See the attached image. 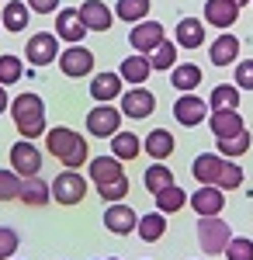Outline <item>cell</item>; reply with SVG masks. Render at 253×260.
<instances>
[{"mask_svg": "<svg viewBox=\"0 0 253 260\" xmlns=\"http://www.w3.org/2000/svg\"><path fill=\"white\" fill-rule=\"evenodd\" d=\"M146 59H149V70H160V73H163V70H174L177 66V45L163 39L153 49V56H146Z\"/></svg>", "mask_w": 253, "mask_h": 260, "instance_id": "cell-33", "label": "cell"}, {"mask_svg": "<svg viewBox=\"0 0 253 260\" xmlns=\"http://www.w3.org/2000/svg\"><path fill=\"white\" fill-rule=\"evenodd\" d=\"M208 121H212L215 139H226V136H236V132L246 128L239 111H208Z\"/></svg>", "mask_w": 253, "mask_h": 260, "instance_id": "cell-19", "label": "cell"}, {"mask_svg": "<svg viewBox=\"0 0 253 260\" xmlns=\"http://www.w3.org/2000/svg\"><path fill=\"white\" fill-rule=\"evenodd\" d=\"M56 59H59V70H62L66 77H73V80L94 73V52L83 49V45H70L66 52H59Z\"/></svg>", "mask_w": 253, "mask_h": 260, "instance_id": "cell-7", "label": "cell"}, {"mask_svg": "<svg viewBox=\"0 0 253 260\" xmlns=\"http://www.w3.org/2000/svg\"><path fill=\"white\" fill-rule=\"evenodd\" d=\"M28 18H31L28 4H21V0H11V4L4 7L0 28H4V31H24V28H28Z\"/></svg>", "mask_w": 253, "mask_h": 260, "instance_id": "cell-30", "label": "cell"}, {"mask_svg": "<svg viewBox=\"0 0 253 260\" xmlns=\"http://www.w3.org/2000/svg\"><path fill=\"white\" fill-rule=\"evenodd\" d=\"M236 87L239 90H253V59L236 62Z\"/></svg>", "mask_w": 253, "mask_h": 260, "instance_id": "cell-42", "label": "cell"}, {"mask_svg": "<svg viewBox=\"0 0 253 260\" xmlns=\"http://www.w3.org/2000/svg\"><path fill=\"white\" fill-rule=\"evenodd\" d=\"M18 246H21L18 233H14L11 225H0V260H11L18 253Z\"/></svg>", "mask_w": 253, "mask_h": 260, "instance_id": "cell-41", "label": "cell"}, {"mask_svg": "<svg viewBox=\"0 0 253 260\" xmlns=\"http://www.w3.org/2000/svg\"><path fill=\"white\" fill-rule=\"evenodd\" d=\"M28 4V11H39V14H52L59 7V0H24Z\"/></svg>", "mask_w": 253, "mask_h": 260, "instance_id": "cell-43", "label": "cell"}, {"mask_svg": "<svg viewBox=\"0 0 253 260\" xmlns=\"http://www.w3.org/2000/svg\"><path fill=\"white\" fill-rule=\"evenodd\" d=\"M7 108H11V115H14V125H18L21 139H39V136H45V101H42L39 94L24 90V94H18Z\"/></svg>", "mask_w": 253, "mask_h": 260, "instance_id": "cell-1", "label": "cell"}, {"mask_svg": "<svg viewBox=\"0 0 253 260\" xmlns=\"http://www.w3.org/2000/svg\"><path fill=\"white\" fill-rule=\"evenodd\" d=\"M142 149H146L156 163H163L170 153H174V136H170L167 128H153V132L146 136V146H142Z\"/></svg>", "mask_w": 253, "mask_h": 260, "instance_id": "cell-28", "label": "cell"}, {"mask_svg": "<svg viewBox=\"0 0 253 260\" xmlns=\"http://www.w3.org/2000/svg\"><path fill=\"white\" fill-rule=\"evenodd\" d=\"M24 205H31V208H42V205H49L52 194H49V184L42 177H24L21 180V194H18Z\"/></svg>", "mask_w": 253, "mask_h": 260, "instance_id": "cell-23", "label": "cell"}, {"mask_svg": "<svg viewBox=\"0 0 253 260\" xmlns=\"http://www.w3.org/2000/svg\"><path fill=\"white\" fill-rule=\"evenodd\" d=\"M129 42L136 52H153L163 42V24L160 21H136V28L129 31Z\"/></svg>", "mask_w": 253, "mask_h": 260, "instance_id": "cell-13", "label": "cell"}, {"mask_svg": "<svg viewBox=\"0 0 253 260\" xmlns=\"http://www.w3.org/2000/svg\"><path fill=\"white\" fill-rule=\"evenodd\" d=\"M90 98L98 104H111L115 98H121V77L118 73H98L90 83Z\"/></svg>", "mask_w": 253, "mask_h": 260, "instance_id": "cell-17", "label": "cell"}, {"mask_svg": "<svg viewBox=\"0 0 253 260\" xmlns=\"http://www.w3.org/2000/svg\"><path fill=\"white\" fill-rule=\"evenodd\" d=\"M229 240H233V229H229V222H222L218 215H208V219L198 222V246H201L205 253L218 257Z\"/></svg>", "mask_w": 253, "mask_h": 260, "instance_id": "cell-3", "label": "cell"}, {"mask_svg": "<svg viewBox=\"0 0 253 260\" xmlns=\"http://www.w3.org/2000/svg\"><path fill=\"white\" fill-rule=\"evenodd\" d=\"M21 194V177L14 170H0V201H14Z\"/></svg>", "mask_w": 253, "mask_h": 260, "instance_id": "cell-39", "label": "cell"}, {"mask_svg": "<svg viewBox=\"0 0 253 260\" xmlns=\"http://www.w3.org/2000/svg\"><path fill=\"white\" fill-rule=\"evenodd\" d=\"M146 187H149V191H163V187H167V184H174V170H170V167H163V163H153V167H149V170H146Z\"/></svg>", "mask_w": 253, "mask_h": 260, "instance_id": "cell-36", "label": "cell"}, {"mask_svg": "<svg viewBox=\"0 0 253 260\" xmlns=\"http://www.w3.org/2000/svg\"><path fill=\"white\" fill-rule=\"evenodd\" d=\"M125 177V170H121V160H115V156H94L90 160V180L94 184H111V180Z\"/></svg>", "mask_w": 253, "mask_h": 260, "instance_id": "cell-20", "label": "cell"}, {"mask_svg": "<svg viewBox=\"0 0 253 260\" xmlns=\"http://www.w3.org/2000/svg\"><path fill=\"white\" fill-rule=\"evenodd\" d=\"M208 108L212 111H239V87L233 83H218L208 98Z\"/></svg>", "mask_w": 253, "mask_h": 260, "instance_id": "cell-31", "label": "cell"}, {"mask_svg": "<svg viewBox=\"0 0 253 260\" xmlns=\"http://www.w3.org/2000/svg\"><path fill=\"white\" fill-rule=\"evenodd\" d=\"M156 212H163V215H174V212H180L184 205H187V191H180L177 184H167L163 191H156Z\"/></svg>", "mask_w": 253, "mask_h": 260, "instance_id": "cell-27", "label": "cell"}, {"mask_svg": "<svg viewBox=\"0 0 253 260\" xmlns=\"http://www.w3.org/2000/svg\"><path fill=\"white\" fill-rule=\"evenodd\" d=\"M170 83H174L180 94H191L198 83H201V66H195V62H177L174 70H170Z\"/></svg>", "mask_w": 253, "mask_h": 260, "instance_id": "cell-24", "label": "cell"}, {"mask_svg": "<svg viewBox=\"0 0 253 260\" xmlns=\"http://www.w3.org/2000/svg\"><path fill=\"white\" fill-rule=\"evenodd\" d=\"M59 56V39L52 31H39L28 39V49H24V59L31 66H49V62Z\"/></svg>", "mask_w": 253, "mask_h": 260, "instance_id": "cell-8", "label": "cell"}, {"mask_svg": "<svg viewBox=\"0 0 253 260\" xmlns=\"http://www.w3.org/2000/svg\"><path fill=\"white\" fill-rule=\"evenodd\" d=\"M250 4H253V0H250Z\"/></svg>", "mask_w": 253, "mask_h": 260, "instance_id": "cell-47", "label": "cell"}, {"mask_svg": "<svg viewBox=\"0 0 253 260\" xmlns=\"http://www.w3.org/2000/svg\"><path fill=\"white\" fill-rule=\"evenodd\" d=\"M191 208H195L201 219H208V215H222V208H226V194H222L215 184H201L195 194H191Z\"/></svg>", "mask_w": 253, "mask_h": 260, "instance_id": "cell-10", "label": "cell"}, {"mask_svg": "<svg viewBox=\"0 0 253 260\" xmlns=\"http://www.w3.org/2000/svg\"><path fill=\"white\" fill-rule=\"evenodd\" d=\"M77 11H80V21H83V28H87V31H108V28H111V21H115V14H111L101 0H83Z\"/></svg>", "mask_w": 253, "mask_h": 260, "instance_id": "cell-14", "label": "cell"}, {"mask_svg": "<svg viewBox=\"0 0 253 260\" xmlns=\"http://www.w3.org/2000/svg\"><path fill=\"white\" fill-rule=\"evenodd\" d=\"M239 184H243V167L236 160H222V170H218L215 187H218V191H236Z\"/></svg>", "mask_w": 253, "mask_h": 260, "instance_id": "cell-35", "label": "cell"}, {"mask_svg": "<svg viewBox=\"0 0 253 260\" xmlns=\"http://www.w3.org/2000/svg\"><path fill=\"white\" fill-rule=\"evenodd\" d=\"M11 260H14V257H11Z\"/></svg>", "mask_w": 253, "mask_h": 260, "instance_id": "cell-48", "label": "cell"}, {"mask_svg": "<svg viewBox=\"0 0 253 260\" xmlns=\"http://www.w3.org/2000/svg\"><path fill=\"white\" fill-rule=\"evenodd\" d=\"M108 260H118V257H108Z\"/></svg>", "mask_w": 253, "mask_h": 260, "instance_id": "cell-46", "label": "cell"}, {"mask_svg": "<svg viewBox=\"0 0 253 260\" xmlns=\"http://www.w3.org/2000/svg\"><path fill=\"white\" fill-rule=\"evenodd\" d=\"M149 0H118L115 14L121 21H129V24H136V21H146V14H149Z\"/></svg>", "mask_w": 253, "mask_h": 260, "instance_id": "cell-34", "label": "cell"}, {"mask_svg": "<svg viewBox=\"0 0 253 260\" xmlns=\"http://www.w3.org/2000/svg\"><path fill=\"white\" fill-rule=\"evenodd\" d=\"M153 108H156V98L146 90V87H132L129 94H121V115L125 118H149L153 115Z\"/></svg>", "mask_w": 253, "mask_h": 260, "instance_id": "cell-9", "label": "cell"}, {"mask_svg": "<svg viewBox=\"0 0 253 260\" xmlns=\"http://www.w3.org/2000/svg\"><path fill=\"white\" fill-rule=\"evenodd\" d=\"M21 73H24V62H21V56H0V87L18 83Z\"/></svg>", "mask_w": 253, "mask_h": 260, "instance_id": "cell-37", "label": "cell"}, {"mask_svg": "<svg viewBox=\"0 0 253 260\" xmlns=\"http://www.w3.org/2000/svg\"><path fill=\"white\" fill-rule=\"evenodd\" d=\"M233 4H236V7H243V4H250V0H233Z\"/></svg>", "mask_w": 253, "mask_h": 260, "instance_id": "cell-45", "label": "cell"}, {"mask_svg": "<svg viewBox=\"0 0 253 260\" xmlns=\"http://www.w3.org/2000/svg\"><path fill=\"white\" fill-rule=\"evenodd\" d=\"M139 153H142V142H139V136L136 132H121V128H118L115 136H111V156H115V160H136Z\"/></svg>", "mask_w": 253, "mask_h": 260, "instance_id": "cell-22", "label": "cell"}, {"mask_svg": "<svg viewBox=\"0 0 253 260\" xmlns=\"http://www.w3.org/2000/svg\"><path fill=\"white\" fill-rule=\"evenodd\" d=\"M45 149L62 160L66 170H77L87 163V139H80V132L66 128V125H56L52 132H45Z\"/></svg>", "mask_w": 253, "mask_h": 260, "instance_id": "cell-2", "label": "cell"}, {"mask_svg": "<svg viewBox=\"0 0 253 260\" xmlns=\"http://www.w3.org/2000/svg\"><path fill=\"white\" fill-rule=\"evenodd\" d=\"M174 118L180 125H187V128H195V125H201V121L208 118V104L201 98H195V94H180L174 104Z\"/></svg>", "mask_w": 253, "mask_h": 260, "instance_id": "cell-11", "label": "cell"}, {"mask_svg": "<svg viewBox=\"0 0 253 260\" xmlns=\"http://www.w3.org/2000/svg\"><path fill=\"white\" fill-rule=\"evenodd\" d=\"M136 222H139V215L129 208V205H121V201H111L108 212H104V225H108V233H115V236L136 233Z\"/></svg>", "mask_w": 253, "mask_h": 260, "instance_id": "cell-12", "label": "cell"}, {"mask_svg": "<svg viewBox=\"0 0 253 260\" xmlns=\"http://www.w3.org/2000/svg\"><path fill=\"white\" fill-rule=\"evenodd\" d=\"M149 59L146 56H129V59L121 62V70H118V77H121V83H132V87H142V83L149 80Z\"/></svg>", "mask_w": 253, "mask_h": 260, "instance_id": "cell-21", "label": "cell"}, {"mask_svg": "<svg viewBox=\"0 0 253 260\" xmlns=\"http://www.w3.org/2000/svg\"><path fill=\"white\" fill-rule=\"evenodd\" d=\"M222 160L226 156H218V153H201L191 167V174H195L198 184H215L218 180V170H222Z\"/></svg>", "mask_w": 253, "mask_h": 260, "instance_id": "cell-25", "label": "cell"}, {"mask_svg": "<svg viewBox=\"0 0 253 260\" xmlns=\"http://www.w3.org/2000/svg\"><path fill=\"white\" fill-rule=\"evenodd\" d=\"M98 194L104 198V205H111V201H121L125 194H129V177H118V180H111V184H101Z\"/></svg>", "mask_w": 253, "mask_h": 260, "instance_id": "cell-40", "label": "cell"}, {"mask_svg": "<svg viewBox=\"0 0 253 260\" xmlns=\"http://www.w3.org/2000/svg\"><path fill=\"white\" fill-rule=\"evenodd\" d=\"M174 45H184V49H198V45H205V24L198 18H184L177 24V42Z\"/></svg>", "mask_w": 253, "mask_h": 260, "instance_id": "cell-29", "label": "cell"}, {"mask_svg": "<svg viewBox=\"0 0 253 260\" xmlns=\"http://www.w3.org/2000/svg\"><path fill=\"white\" fill-rule=\"evenodd\" d=\"M226 260H253V240L246 236H233V240L226 243Z\"/></svg>", "mask_w": 253, "mask_h": 260, "instance_id": "cell-38", "label": "cell"}, {"mask_svg": "<svg viewBox=\"0 0 253 260\" xmlns=\"http://www.w3.org/2000/svg\"><path fill=\"white\" fill-rule=\"evenodd\" d=\"M136 233L142 243H156L163 240V233H167V215L163 212H149V215H142V219L136 222Z\"/></svg>", "mask_w": 253, "mask_h": 260, "instance_id": "cell-26", "label": "cell"}, {"mask_svg": "<svg viewBox=\"0 0 253 260\" xmlns=\"http://www.w3.org/2000/svg\"><path fill=\"white\" fill-rule=\"evenodd\" d=\"M236 56H239V39L236 35H218V39L212 42V49H208V59L215 62V66H233Z\"/></svg>", "mask_w": 253, "mask_h": 260, "instance_id": "cell-18", "label": "cell"}, {"mask_svg": "<svg viewBox=\"0 0 253 260\" xmlns=\"http://www.w3.org/2000/svg\"><path fill=\"white\" fill-rule=\"evenodd\" d=\"M118 128H121V111L111 104H98L94 111H87V132L98 136V139H111Z\"/></svg>", "mask_w": 253, "mask_h": 260, "instance_id": "cell-6", "label": "cell"}, {"mask_svg": "<svg viewBox=\"0 0 253 260\" xmlns=\"http://www.w3.org/2000/svg\"><path fill=\"white\" fill-rule=\"evenodd\" d=\"M218 142V153L226 156V160H236V156H243L246 149H250V132L243 128V132H236V136H226V139H215Z\"/></svg>", "mask_w": 253, "mask_h": 260, "instance_id": "cell-32", "label": "cell"}, {"mask_svg": "<svg viewBox=\"0 0 253 260\" xmlns=\"http://www.w3.org/2000/svg\"><path fill=\"white\" fill-rule=\"evenodd\" d=\"M11 170H14L21 180H24V177H39L42 153H39V146H35L31 139H21V142L11 146Z\"/></svg>", "mask_w": 253, "mask_h": 260, "instance_id": "cell-5", "label": "cell"}, {"mask_svg": "<svg viewBox=\"0 0 253 260\" xmlns=\"http://www.w3.org/2000/svg\"><path fill=\"white\" fill-rule=\"evenodd\" d=\"M83 35H87V28L80 21V11L77 7H62L56 14V39H66L70 45H80Z\"/></svg>", "mask_w": 253, "mask_h": 260, "instance_id": "cell-15", "label": "cell"}, {"mask_svg": "<svg viewBox=\"0 0 253 260\" xmlns=\"http://www.w3.org/2000/svg\"><path fill=\"white\" fill-rule=\"evenodd\" d=\"M49 194H52V201L66 205V208H70V205H80V201L87 198V180H83L80 170H62V174L52 180Z\"/></svg>", "mask_w": 253, "mask_h": 260, "instance_id": "cell-4", "label": "cell"}, {"mask_svg": "<svg viewBox=\"0 0 253 260\" xmlns=\"http://www.w3.org/2000/svg\"><path fill=\"white\" fill-rule=\"evenodd\" d=\"M7 104H11L7 101V87H0V111H7Z\"/></svg>", "mask_w": 253, "mask_h": 260, "instance_id": "cell-44", "label": "cell"}, {"mask_svg": "<svg viewBox=\"0 0 253 260\" xmlns=\"http://www.w3.org/2000/svg\"><path fill=\"white\" fill-rule=\"evenodd\" d=\"M239 18V7L233 0H205V21L212 28H233Z\"/></svg>", "mask_w": 253, "mask_h": 260, "instance_id": "cell-16", "label": "cell"}]
</instances>
